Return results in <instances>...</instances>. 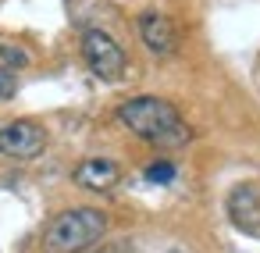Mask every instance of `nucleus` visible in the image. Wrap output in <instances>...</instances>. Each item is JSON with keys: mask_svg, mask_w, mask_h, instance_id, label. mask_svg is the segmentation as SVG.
<instances>
[{"mask_svg": "<svg viewBox=\"0 0 260 253\" xmlns=\"http://www.w3.org/2000/svg\"><path fill=\"white\" fill-rule=\"evenodd\" d=\"M118 121L150 139V143H160V146H182L189 139V129L182 121V114L175 111V104L168 100H157V97H136V100H125L118 107Z\"/></svg>", "mask_w": 260, "mask_h": 253, "instance_id": "f257e3e1", "label": "nucleus"}, {"mask_svg": "<svg viewBox=\"0 0 260 253\" xmlns=\"http://www.w3.org/2000/svg\"><path fill=\"white\" fill-rule=\"evenodd\" d=\"M146 178L157 182V185H168V182L175 178V164H171V161H157V164L146 168Z\"/></svg>", "mask_w": 260, "mask_h": 253, "instance_id": "1a4fd4ad", "label": "nucleus"}, {"mask_svg": "<svg viewBox=\"0 0 260 253\" xmlns=\"http://www.w3.org/2000/svg\"><path fill=\"white\" fill-rule=\"evenodd\" d=\"M228 214H232V221H235L242 232L260 235V189L239 185V189L228 196Z\"/></svg>", "mask_w": 260, "mask_h": 253, "instance_id": "39448f33", "label": "nucleus"}, {"mask_svg": "<svg viewBox=\"0 0 260 253\" xmlns=\"http://www.w3.org/2000/svg\"><path fill=\"white\" fill-rule=\"evenodd\" d=\"M15 93H18V75L8 65H0V100H11Z\"/></svg>", "mask_w": 260, "mask_h": 253, "instance_id": "9d476101", "label": "nucleus"}, {"mask_svg": "<svg viewBox=\"0 0 260 253\" xmlns=\"http://www.w3.org/2000/svg\"><path fill=\"white\" fill-rule=\"evenodd\" d=\"M47 150V129L36 121H15L8 129H0V153L4 157H18V161H32Z\"/></svg>", "mask_w": 260, "mask_h": 253, "instance_id": "20e7f679", "label": "nucleus"}, {"mask_svg": "<svg viewBox=\"0 0 260 253\" xmlns=\"http://www.w3.org/2000/svg\"><path fill=\"white\" fill-rule=\"evenodd\" d=\"M171 253H178V249H171Z\"/></svg>", "mask_w": 260, "mask_h": 253, "instance_id": "9b49d317", "label": "nucleus"}, {"mask_svg": "<svg viewBox=\"0 0 260 253\" xmlns=\"http://www.w3.org/2000/svg\"><path fill=\"white\" fill-rule=\"evenodd\" d=\"M107 232V217L93 207H75L57 214L43 232V253H82Z\"/></svg>", "mask_w": 260, "mask_h": 253, "instance_id": "f03ea898", "label": "nucleus"}, {"mask_svg": "<svg viewBox=\"0 0 260 253\" xmlns=\"http://www.w3.org/2000/svg\"><path fill=\"white\" fill-rule=\"evenodd\" d=\"M139 36H143V43H146L153 54H171L175 43H178L175 22H171L168 15H153V11L139 18Z\"/></svg>", "mask_w": 260, "mask_h": 253, "instance_id": "423d86ee", "label": "nucleus"}, {"mask_svg": "<svg viewBox=\"0 0 260 253\" xmlns=\"http://www.w3.org/2000/svg\"><path fill=\"white\" fill-rule=\"evenodd\" d=\"M0 65H8V68L15 72V68L29 65V54H25L22 47H11V43H0Z\"/></svg>", "mask_w": 260, "mask_h": 253, "instance_id": "6e6552de", "label": "nucleus"}, {"mask_svg": "<svg viewBox=\"0 0 260 253\" xmlns=\"http://www.w3.org/2000/svg\"><path fill=\"white\" fill-rule=\"evenodd\" d=\"M82 54H86V65L104 79V82H118L121 75H125V50L107 36V33H100V29H89L86 36H82Z\"/></svg>", "mask_w": 260, "mask_h": 253, "instance_id": "7ed1b4c3", "label": "nucleus"}, {"mask_svg": "<svg viewBox=\"0 0 260 253\" xmlns=\"http://www.w3.org/2000/svg\"><path fill=\"white\" fill-rule=\"evenodd\" d=\"M118 178H121V168L107 157H89L75 168V182L82 189H93V193H104V189L118 185Z\"/></svg>", "mask_w": 260, "mask_h": 253, "instance_id": "0eeeda50", "label": "nucleus"}]
</instances>
